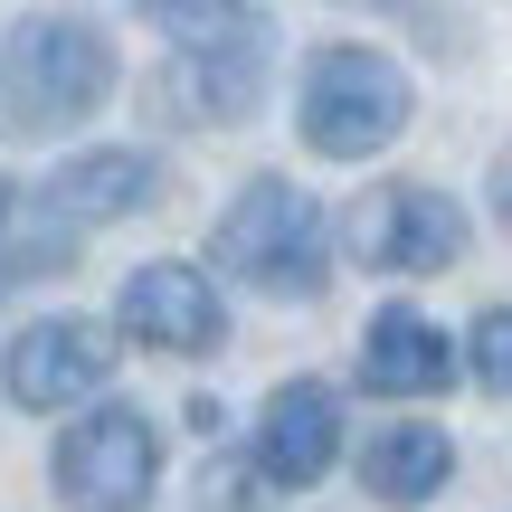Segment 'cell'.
Wrapping results in <instances>:
<instances>
[{"instance_id": "13", "label": "cell", "mask_w": 512, "mask_h": 512, "mask_svg": "<svg viewBox=\"0 0 512 512\" xmlns=\"http://www.w3.org/2000/svg\"><path fill=\"white\" fill-rule=\"evenodd\" d=\"M465 370H475V389L512 399V304H484L475 313V332H465Z\"/></svg>"}, {"instance_id": "11", "label": "cell", "mask_w": 512, "mask_h": 512, "mask_svg": "<svg viewBox=\"0 0 512 512\" xmlns=\"http://www.w3.org/2000/svg\"><path fill=\"white\" fill-rule=\"evenodd\" d=\"M456 475V446H446V427H427V418H408V427H370V446H361V494L370 503H427L437 484Z\"/></svg>"}, {"instance_id": "5", "label": "cell", "mask_w": 512, "mask_h": 512, "mask_svg": "<svg viewBox=\"0 0 512 512\" xmlns=\"http://www.w3.org/2000/svg\"><path fill=\"white\" fill-rule=\"evenodd\" d=\"M105 370H114V332L95 323V313H48V323H29L0 351V389H10L19 408H38V418H57L67 399L105 389Z\"/></svg>"}, {"instance_id": "16", "label": "cell", "mask_w": 512, "mask_h": 512, "mask_svg": "<svg viewBox=\"0 0 512 512\" xmlns=\"http://www.w3.org/2000/svg\"><path fill=\"white\" fill-rule=\"evenodd\" d=\"M0 228H10V181H0Z\"/></svg>"}, {"instance_id": "3", "label": "cell", "mask_w": 512, "mask_h": 512, "mask_svg": "<svg viewBox=\"0 0 512 512\" xmlns=\"http://www.w3.org/2000/svg\"><path fill=\"white\" fill-rule=\"evenodd\" d=\"M10 95H19V133L38 124H76L114 95V48L95 19H67V10H29L10 29Z\"/></svg>"}, {"instance_id": "9", "label": "cell", "mask_w": 512, "mask_h": 512, "mask_svg": "<svg viewBox=\"0 0 512 512\" xmlns=\"http://www.w3.org/2000/svg\"><path fill=\"white\" fill-rule=\"evenodd\" d=\"M152 190H162V162L114 143V152L57 162L48 181H38V209H48L57 228H105V219H124V209H152Z\"/></svg>"}, {"instance_id": "6", "label": "cell", "mask_w": 512, "mask_h": 512, "mask_svg": "<svg viewBox=\"0 0 512 512\" xmlns=\"http://www.w3.org/2000/svg\"><path fill=\"white\" fill-rule=\"evenodd\" d=\"M351 247L380 275H437V266L465 256V209L437 200V190H418V181H389V190H370V200L351 209Z\"/></svg>"}, {"instance_id": "12", "label": "cell", "mask_w": 512, "mask_h": 512, "mask_svg": "<svg viewBox=\"0 0 512 512\" xmlns=\"http://www.w3.org/2000/svg\"><path fill=\"white\" fill-rule=\"evenodd\" d=\"M181 105L200 124H247L266 105V29L238 38V48H190L181 57Z\"/></svg>"}, {"instance_id": "1", "label": "cell", "mask_w": 512, "mask_h": 512, "mask_svg": "<svg viewBox=\"0 0 512 512\" xmlns=\"http://www.w3.org/2000/svg\"><path fill=\"white\" fill-rule=\"evenodd\" d=\"M408 133V76L389 48H361V38H332L304 67V143L323 162H370Z\"/></svg>"}, {"instance_id": "8", "label": "cell", "mask_w": 512, "mask_h": 512, "mask_svg": "<svg viewBox=\"0 0 512 512\" xmlns=\"http://www.w3.org/2000/svg\"><path fill=\"white\" fill-rule=\"evenodd\" d=\"M332 456H342V399L323 380L266 389V408H256V465H266V484L304 494V484L332 475Z\"/></svg>"}, {"instance_id": "10", "label": "cell", "mask_w": 512, "mask_h": 512, "mask_svg": "<svg viewBox=\"0 0 512 512\" xmlns=\"http://www.w3.org/2000/svg\"><path fill=\"white\" fill-rule=\"evenodd\" d=\"M446 370H456V351H446V332L427 323L418 304L370 313V332H361V389H380V399H427V389H446Z\"/></svg>"}, {"instance_id": "7", "label": "cell", "mask_w": 512, "mask_h": 512, "mask_svg": "<svg viewBox=\"0 0 512 512\" xmlns=\"http://www.w3.org/2000/svg\"><path fill=\"white\" fill-rule=\"evenodd\" d=\"M124 332L143 351H181V361H200V351H219L228 313H219V285H209L200 266H181V256H152V266L124 275Z\"/></svg>"}, {"instance_id": "2", "label": "cell", "mask_w": 512, "mask_h": 512, "mask_svg": "<svg viewBox=\"0 0 512 512\" xmlns=\"http://www.w3.org/2000/svg\"><path fill=\"white\" fill-rule=\"evenodd\" d=\"M209 256L266 294H323V256H332L323 200L294 181H247L219 209V228H209Z\"/></svg>"}, {"instance_id": "15", "label": "cell", "mask_w": 512, "mask_h": 512, "mask_svg": "<svg viewBox=\"0 0 512 512\" xmlns=\"http://www.w3.org/2000/svg\"><path fill=\"white\" fill-rule=\"evenodd\" d=\"M494 219H503V228H512V143H503V152H494Z\"/></svg>"}, {"instance_id": "14", "label": "cell", "mask_w": 512, "mask_h": 512, "mask_svg": "<svg viewBox=\"0 0 512 512\" xmlns=\"http://www.w3.org/2000/svg\"><path fill=\"white\" fill-rule=\"evenodd\" d=\"M152 29H162V38H256L266 10H228V0H219V10H190V0H152Z\"/></svg>"}, {"instance_id": "4", "label": "cell", "mask_w": 512, "mask_h": 512, "mask_svg": "<svg viewBox=\"0 0 512 512\" xmlns=\"http://www.w3.org/2000/svg\"><path fill=\"white\" fill-rule=\"evenodd\" d=\"M57 494L67 512H143L152 475H162V437H152L143 408H95V418H76L67 437H57Z\"/></svg>"}]
</instances>
